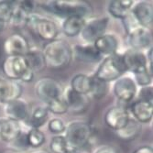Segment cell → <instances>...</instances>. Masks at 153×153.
I'll return each mask as SVG.
<instances>
[{
  "mask_svg": "<svg viewBox=\"0 0 153 153\" xmlns=\"http://www.w3.org/2000/svg\"><path fill=\"white\" fill-rule=\"evenodd\" d=\"M42 54L46 67L52 70H62L68 67L73 59L72 48L62 39L48 42L42 50Z\"/></svg>",
  "mask_w": 153,
  "mask_h": 153,
  "instance_id": "6da1fadb",
  "label": "cell"
},
{
  "mask_svg": "<svg viewBox=\"0 0 153 153\" xmlns=\"http://www.w3.org/2000/svg\"><path fill=\"white\" fill-rule=\"evenodd\" d=\"M64 132L69 147L80 150L90 143L94 135V128L88 122L75 120L69 123Z\"/></svg>",
  "mask_w": 153,
  "mask_h": 153,
  "instance_id": "7a4b0ae2",
  "label": "cell"
},
{
  "mask_svg": "<svg viewBox=\"0 0 153 153\" xmlns=\"http://www.w3.org/2000/svg\"><path fill=\"white\" fill-rule=\"evenodd\" d=\"M126 72L127 69L123 61L122 54L117 52L102 60L94 75L97 79L108 83L110 82L117 81L126 74Z\"/></svg>",
  "mask_w": 153,
  "mask_h": 153,
  "instance_id": "3957f363",
  "label": "cell"
},
{
  "mask_svg": "<svg viewBox=\"0 0 153 153\" xmlns=\"http://www.w3.org/2000/svg\"><path fill=\"white\" fill-rule=\"evenodd\" d=\"M47 7L54 14L60 17H64L65 19L71 16L86 18L92 13V7L90 4L85 1L55 0V1H50Z\"/></svg>",
  "mask_w": 153,
  "mask_h": 153,
  "instance_id": "277c9868",
  "label": "cell"
},
{
  "mask_svg": "<svg viewBox=\"0 0 153 153\" xmlns=\"http://www.w3.org/2000/svg\"><path fill=\"white\" fill-rule=\"evenodd\" d=\"M26 26L30 27L38 37L48 42L56 39L59 34V27L54 21L44 18H39L34 14L29 16Z\"/></svg>",
  "mask_w": 153,
  "mask_h": 153,
  "instance_id": "5b68a950",
  "label": "cell"
},
{
  "mask_svg": "<svg viewBox=\"0 0 153 153\" xmlns=\"http://www.w3.org/2000/svg\"><path fill=\"white\" fill-rule=\"evenodd\" d=\"M35 94L46 105L58 99L63 95V89L61 83L53 78L43 77L35 85Z\"/></svg>",
  "mask_w": 153,
  "mask_h": 153,
  "instance_id": "8992f818",
  "label": "cell"
},
{
  "mask_svg": "<svg viewBox=\"0 0 153 153\" xmlns=\"http://www.w3.org/2000/svg\"><path fill=\"white\" fill-rule=\"evenodd\" d=\"M113 93L117 98L123 103L132 102L137 94V85L130 76L123 75L115 81Z\"/></svg>",
  "mask_w": 153,
  "mask_h": 153,
  "instance_id": "52a82bcc",
  "label": "cell"
},
{
  "mask_svg": "<svg viewBox=\"0 0 153 153\" xmlns=\"http://www.w3.org/2000/svg\"><path fill=\"white\" fill-rule=\"evenodd\" d=\"M29 69L24 56H7L2 63V71L7 80L20 81Z\"/></svg>",
  "mask_w": 153,
  "mask_h": 153,
  "instance_id": "ba28073f",
  "label": "cell"
},
{
  "mask_svg": "<svg viewBox=\"0 0 153 153\" xmlns=\"http://www.w3.org/2000/svg\"><path fill=\"white\" fill-rule=\"evenodd\" d=\"M108 22V18H98L86 21L80 33L82 39L88 44H93L97 39L105 34Z\"/></svg>",
  "mask_w": 153,
  "mask_h": 153,
  "instance_id": "9c48e42d",
  "label": "cell"
},
{
  "mask_svg": "<svg viewBox=\"0 0 153 153\" xmlns=\"http://www.w3.org/2000/svg\"><path fill=\"white\" fill-rule=\"evenodd\" d=\"M63 98L68 106V112L74 115L83 114L90 106V97L73 91L70 87L63 92Z\"/></svg>",
  "mask_w": 153,
  "mask_h": 153,
  "instance_id": "30bf717a",
  "label": "cell"
},
{
  "mask_svg": "<svg viewBox=\"0 0 153 153\" xmlns=\"http://www.w3.org/2000/svg\"><path fill=\"white\" fill-rule=\"evenodd\" d=\"M4 51L7 56H25L30 51V45L23 35L14 33L4 41Z\"/></svg>",
  "mask_w": 153,
  "mask_h": 153,
  "instance_id": "8fae6325",
  "label": "cell"
},
{
  "mask_svg": "<svg viewBox=\"0 0 153 153\" xmlns=\"http://www.w3.org/2000/svg\"><path fill=\"white\" fill-rule=\"evenodd\" d=\"M6 117L14 121H26L30 115V105L24 99H16L4 104Z\"/></svg>",
  "mask_w": 153,
  "mask_h": 153,
  "instance_id": "7c38bea8",
  "label": "cell"
},
{
  "mask_svg": "<svg viewBox=\"0 0 153 153\" xmlns=\"http://www.w3.org/2000/svg\"><path fill=\"white\" fill-rule=\"evenodd\" d=\"M128 41L132 50L138 51L149 50L152 42L151 32L149 29L138 26L128 33Z\"/></svg>",
  "mask_w": 153,
  "mask_h": 153,
  "instance_id": "4fadbf2b",
  "label": "cell"
},
{
  "mask_svg": "<svg viewBox=\"0 0 153 153\" xmlns=\"http://www.w3.org/2000/svg\"><path fill=\"white\" fill-rule=\"evenodd\" d=\"M129 117L130 116L128 109L120 105H116L110 107L106 111L104 120L109 128L114 131H117L124 128Z\"/></svg>",
  "mask_w": 153,
  "mask_h": 153,
  "instance_id": "5bb4252c",
  "label": "cell"
},
{
  "mask_svg": "<svg viewBox=\"0 0 153 153\" xmlns=\"http://www.w3.org/2000/svg\"><path fill=\"white\" fill-rule=\"evenodd\" d=\"M122 57L127 72H131L134 74L147 69V58L143 51L129 49L122 54Z\"/></svg>",
  "mask_w": 153,
  "mask_h": 153,
  "instance_id": "9a60e30c",
  "label": "cell"
},
{
  "mask_svg": "<svg viewBox=\"0 0 153 153\" xmlns=\"http://www.w3.org/2000/svg\"><path fill=\"white\" fill-rule=\"evenodd\" d=\"M131 14L138 25L149 30L153 23V9L151 4L146 1L138 2L133 6Z\"/></svg>",
  "mask_w": 153,
  "mask_h": 153,
  "instance_id": "2e32d148",
  "label": "cell"
},
{
  "mask_svg": "<svg viewBox=\"0 0 153 153\" xmlns=\"http://www.w3.org/2000/svg\"><path fill=\"white\" fill-rule=\"evenodd\" d=\"M73 51V56L82 62L85 63H97L103 60V56L97 51L93 44L76 45Z\"/></svg>",
  "mask_w": 153,
  "mask_h": 153,
  "instance_id": "e0dca14e",
  "label": "cell"
},
{
  "mask_svg": "<svg viewBox=\"0 0 153 153\" xmlns=\"http://www.w3.org/2000/svg\"><path fill=\"white\" fill-rule=\"evenodd\" d=\"M129 108L133 118L141 125L151 121L153 117V104L137 99L130 105Z\"/></svg>",
  "mask_w": 153,
  "mask_h": 153,
  "instance_id": "ac0fdd59",
  "label": "cell"
},
{
  "mask_svg": "<svg viewBox=\"0 0 153 153\" xmlns=\"http://www.w3.org/2000/svg\"><path fill=\"white\" fill-rule=\"evenodd\" d=\"M22 132L19 122L7 117H0V138L7 143H12Z\"/></svg>",
  "mask_w": 153,
  "mask_h": 153,
  "instance_id": "d6986e66",
  "label": "cell"
},
{
  "mask_svg": "<svg viewBox=\"0 0 153 153\" xmlns=\"http://www.w3.org/2000/svg\"><path fill=\"white\" fill-rule=\"evenodd\" d=\"M93 45L102 56L106 57L117 53L119 42L115 35L105 33L99 39H97L93 43Z\"/></svg>",
  "mask_w": 153,
  "mask_h": 153,
  "instance_id": "ffe728a7",
  "label": "cell"
},
{
  "mask_svg": "<svg viewBox=\"0 0 153 153\" xmlns=\"http://www.w3.org/2000/svg\"><path fill=\"white\" fill-rule=\"evenodd\" d=\"M86 23L85 18L80 16H71L64 19L62 22V32L69 38H74L79 35Z\"/></svg>",
  "mask_w": 153,
  "mask_h": 153,
  "instance_id": "44dd1931",
  "label": "cell"
},
{
  "mask_svg": "<svg viewBox=\"0 0 153 153\" xmlns=\"http://www.w3.org/2000/svg\"><path fill=\"white\" fill-rule=\"evenodd\" d=\"M142 125L130 117L124 128L116 131V133L120 140L125 141H131L140 135Z\"/></svg>",
  "mask_w": 153,
  "mask_h": 153,
  "instance_id": "7402d4cb",
  "label": "cell"
},
{
  "mask_svg": "<svg viewBox=\"0 0 153 153\" xmlns=\"http://www.w3.org/2000/svg\"><path fill=\"white\" fill-rule=\"evenodd\" d=\"M134 1L132 0H113L108 5V12L116 19H124L131 12Z\"/></svg>",
  "mask_w": 153,
  "mask_h": 153,
  "instance_id": "603a6c76",
  "label": "cell"
},
{
  "mask_svg": "<svg viewBox=\"0 0 153 153\" xmlns=\"http://www.w3.org/2000/svg\"><path fill=\"white\" fill-rule=\"evenodd\" d=\"M49 117V110L46 106L39 105L35 107L32 112H30V117L26 120L27 124L30 128H39L42 127L47 122Z\"/></svg>",
  "mask_w": 153,
  "mask_h": 153,
  "instance_id": "cb8c5ba5",
  "label": "cell"
},
{
  "mask_svg": "<svg viewBox=\"0 0 153 153\" xmlns=\"http://www.w3.org/2000/svg\"><path fill=\"white\" fill-rule=\"evenodd\" d=\"M24 57L26 59L27 66H29V68L33 73L43 71L46 67L42 51L30 49V51Z\"/></svg>",
  "mask_w": 153,
  "mask_h": 153,
  "instance_id": "d4e9b609",
  "label": "cell"
},
{
  "mask_svg": "<svg viewBox=\"0 0 153 153\" xmlns=\"http://www.w3.org/2000/svg\"><path fill=\"white\" fill-rule=\"evenodd\" d=\"M92 85V76L79 74L73 77L71 81V86L70 88L81 94H86L88 95Z\"/></svg>",
  "mask_w": 153,
  "mask_h": 153,
  "instance_id": "484cf974",
  "label": "cell"
},
{
  "mask_svg": "<svg viewBox=\"0 0 153 153\" xmlns=\"http://www.w3.org/2000/svg\"><path fill=\"white\" fill-rule=\"evenodd\" d=\"M107 91H108L107 83L99 79H97L94 75H93L91 89L88 94V96L93 97L95 100H100L106 95Z\"/></svg>",
  "mask_w": 153,
  "mask_h": 153,
  "instance_id": "4316f807",
  "label": "cell"
},
{
  "mask_svg": "<svg viewBox=\"0 0 153 153\" xmlns=\"http://www.w3.org/2000/svg\"><path fill=\"white\" fill-rule=\"evenodd\" d=\"M27 141L29 147L34 149L39 148L45 142V135L39 128H30L27 133Z\"/></svg>",
  "mask_w": 153,
  "mask_h": 153,
  "instance_id": "83f0119b",
  "label": "cell"
},
{
  "mask_svg": "<svg viewBox=\"0 0 153 153\" xmlns=\"http://www.w3.org/2000/svg\"><path fill=\"white\" fill-rule=\"evenodd\" d=\"M15 6V1H7V0L0 1V22L3 24L10 23Z\"/></svg>",
  "mask_w": 153,
  "mask_h": 153,
  "instance_id": "f1b7e54d",
  "label": "cell"
},
{
  "mask_svg": "<svg viewBox=\"0 0 153 153\" xmlns=\"http://www.w3.org/2000/svg\"><path fill=\"white\" fill-rule=\"evenodd\" d=\"M29 16L27 14L19 7L18 2H16V6L15 8H14V12L12 15V19L10 20V23L17 27H25L27 21V19H29Z\"/></svg>",
  "mask_w": 153,
  "mask_h": 153,
  "instance_id": "f546056e",
  "label": "cell"
},
{
  "mask_svg": "<svg viewBox=\"0 0 153 153\" xmlns=\"http://www.w3.org/2000/svg\"><path fill=\"white\" fill-rule=\"evenodd\" d=\"M50 149L53 153H66L69 145L63 135H56L53 137L50 143Z\"/></svg>",
  "mask_w": 153,
  "mask_h": 153,
  "instance_id": "4dcf8cb0",
  "label": "cell"
},
{
  "mask_svg": "<svg viewBox=\"0 0 153 153\" xmlns=\"http://www.w3.org/2000/svg\"><path fill=\"white\" fill-rule=\"evenodd\" d=\"M46 107L48 108L49 112L51 111V113L55 115H63L68 112V106L67 104L63 98V95L58 99H55L49 104L46 105Z\"/></svg>",
  "mask_w": 153,
  "mask_h": 153,
  "instance_id": "1f68e13d",
  "label": "cell"
},
{
  "mask_svg": "<svg viewBox=\"0 0 153 153\" xmlns=\"http://www.w3.org/2000/svg\"><path fill=\"white\" fill-rule=\"evenodd\" d=\"M133 75H134L133 79L136 82V85H140L141 87L150 85V83L152 82V74H149L148 69L143 70V71H140L138 73H136Z\"/></svg>",
  "mask_w": 153,
  "mask_h": 153,
  "instance_id": "d6a6232c",
  "label": "cell"
},
{
  "mask_svg": "<svg viewBox=\"0 0 153 153\" xmlns=\"http://www.w3.org/2000/svg\"><path fill=\"white\" fill-rule=\"evenodd\" d=\"M48 128L49 130L56 135H61L65 131L66 126L62 119L61 118H52L48 123Z\"/></svg>",
  "mask_w": 153,
  "mask_h": 153,
  "instance_id": "836d02e7",
  "label": "cell"
},
{
  "mask_svg": "<svg viewBox=\"0 0 153 153\" xmlns=\"http://www.w3.org/2000/svg\"><path fill=\"white\" fill-rule=\"evenodd\" d=\"M137 99L153 104V88H152V86L149 85V86L141 87L137 94Z\"/></svg>",
  "mask_w": 153,
  "mask_h": 153,
  "instance_id": "e575fe53",
  "label": "cell"
},
{
  "mask_svg": "<svg viewBox=\"0 0 153 153\" xmlns=\"http://www.w3.org/2000/svg\"><path fill=\"white\" fill-rule=\"evenodd\" d=\"M12 143L15 144L16 148L20 149H26L27 148H29V145H27V133L21 132L20 135L17 137V140H15Z\"/></svg>",
  "mask_w": 153,
  "mask_h": 153,
  "instance_id": "d590c367",
  "label": "cell"
},
{
  "mask_svg": "<svg viewBox=\"0 0 153 153\" xmlns=\"http://www.w3.org/2000/svg\"><path fill=\"white\" fill-rule=\"evenodd\" d=\"M19 7L23 9L27 15H31L34 12L35 9V3L33 1H27V0H24V1H19L18 2Z\"/></svg>",
  "mask_w": 153,
  "mask_h": 153,
  "instance_id": "8d00e7d4",
  "label": "cell"
},
{
  "mask_svg": "<svg viewBox=\"0 0 153 153\" xmlns=\"http://www.w3.org/2000/svg\"><path fill=\"white\" fill-rule=\"evenodd\" d=\"M94 153H120L119 150L114 147V146H110V145H104L101 146L100 148L97 149Z\"/></svg>",
  "mask_w": 153,
  "mask_h": 153,
  "instance_id": "74e56055",
  "label": "cell"
},
{
  "mask_svg": "<svg viewBox=\"0 0 153 153\" xmlns=\"http://www.w3.org/2000/svg\"><path fill=\"white\" fill-rule=\"evenodd\" d=\"M34 78V73L29 68L27 70V72L23 74V76L21 77L20 81L24 82H30Z\"/></svg>",
  "mask_w": 153,
  "mask_h": 153,
  "instance_id": "f35d334b",
  "label": "cell"
},
{
  "mask_svg": "<svg viewBox=\"0 0 153 153\" xmlns=\"http://www.w3.org/2000/svg\"><path fill=\"white\" fill-rule=\"evenodd\" d=\"M133 153H153V150L150 146H142L136 149Z\"/></svg>",
  "mask_w": 153,
  "mask_h": 153,
  "instance_id": "ab89813d",
  "label": "cell"
},
{
  "mask_svg": "<svg viewBox=\"0 0 153 153\" xmlns=\"http://www.w3.org/2000/svg\"><path fill=\"white\" fill-rule=\"evenodd\" d=\"M66 153H79V150L78 149H75L74 148H71V147H69L68 150Z\"/></svg>",
  "mask_w": 153,
  "mask_h": 153,
  "instance_id": "60d3db41",
  "label": "cell"
},
{
  "mask_svg": "<svg viewBox=\"0 0 153 153\" xmlns=\"http://www.w3.org/2000/svg\"><path fill=\"white\" fill-rule=\"evenodd\" d=\"M31 153H50L47 150H37V151H33Z\"/></svg>",
  "mask_w": 153,
  "mask_h": 153,
  "instance_id": "b9f144b4",
  "label": "cell"
},
{
  "mask_svg": "<svg viewBox=\"0 0 153 153\" xmlns=\"http://www.w3.org/2000/svg\"><path fill=\"white\" fill-rule=\"evenodd\" d=\"M2 153H19V152H18L16 150H6V151H4Z\"/></svg>",
  "mask_w": 153,
  "mask_h": 153,
  "instance_id": "7bdbcfd3",
  "label": "cell"
},
{
  "mask_svg": "<svg viewBox=\"0 0 153 153\" xmlns=\"http://www.w3.org/2000/svg\"><path fill=\"white\" fill-rule=\"evenodd\" d=\"M3 27H4V24L2 22H0V31L3 30Z\"/></svg>",
  "mask_w": 153,
  "mask_h": 153,
  "instance_id": "ee69618b",
  "label": "cell"
}]
</instances>
